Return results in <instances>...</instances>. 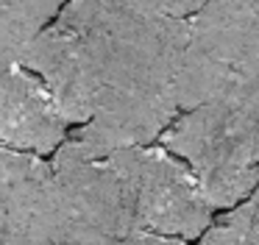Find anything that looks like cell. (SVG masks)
<instances>
[{
  "label": "cell",
  "mask_w": 259,
  "mask_h": 245,
  "mask_svg": "<svg viewBox=\"0 0 259 245\" xmlns=\"http://www.w3.org/2000/svg\"><path fill=\"white\" fill-rule=\"evenodd\" d=\"M159 142L192 167L214 209L231 212L259 187V78L181 111Z\"/></svg>",
  "instance_id": "obj_2"
},
{
  "label": "cell",
  "mask_w": 259,
  "mask_h": 245,
  "mask_svg": "<svg viewBox=\"0 0 259 245\" xmlns=\"http://www.w3.org/2000/svg\"><path fill=\"white\" fill-rule=\"evenodd\" d=\"M70 137V123L53 95L31 70H0V148L53 156Z\"/></svg>",
  "instance_id": "obj_6"
},
{
  "label": "cell",
  "mask_w": 259,
  "mask_h": 245,
  "mask_svg": "<svg viewBox=\"0 0 259 245\" xmlns=\"http://www.w3.org/2000/svg\"><path fill=\"white\" fill-rule=\"evenodd\" d=\"M70 0H0V70L20 64L36 36Z\"/></svg>",
  "instance_id": "obj_7"
},
{
  "label": "cell",
  "mask_w": 259,
  "mask_h": 245,
  "mask_svg": "<svg viewBox=\"0 0 259 245\" xmlns=\"http://www.w3.org/2000/svg\"><path fill=\"white\" fill-rule=\"evenodd\" d=\"M125 6H134L140 11H151L159 17H170V20H190L201 9H206L212 0H120Z\"/></svg>",
  "instance_id": "obj_9"
},
{
  "label": "cell",
  "mask_w": 259,
  "mask_h": 245,
  "mask_svg": "<svg viewBox=\"0 0 259 245\" xmlns=\"http://www.w3.org/2000/svg\"><path fill=\"white\" fill-rule=\"evenodd\" d=\"M51 165L62 203V245H112L140 234L134 187L109 156L92 159L64 142Z\"/></svg>",
  "instance_id": "obj_4"
},
{
  "label": "cell",
  "mask_w": 259,
  "mask_h": 245,
  "mask_svg": "<svg viewBox=\"0 0 259 245\" xmlns=\"http://www.w3.org/2000/svg\"><path fill=\"white\" fill-rule=\"evenodd\" d=\"M259 78V0H212L187 20L176 84L181 111L237 92Z\"/></svg>",
  "instance_id": "obj_3"
},
{
  "label": "cell",
  "mask_w": 259,
  "mask_h": 245,
  "mask_svg": "<svg viewBox=\"0 0 259 245\" xmlns=\"http://www.w3.org/2000/svg\"><path fill=\"white\" fill-rule=\"evenodd\" d=\"M198 245H259V237L251 226V215L242 200L231 212H220L206 234L198 239Z\"/></svg>",
  "instance_id": "obj_8"
},
{
  "label": "cell",
  "mask_w": 259,
  "mask_h": 245,
  "mask_svg": "<svg viewBox=\"0 0 259 245\" xmlns=\"http://www.w3.org/2000/svg\"><path fill=\"white\" fill-rule=\"evenodd\" d=\"M109 159L125 173L134 187L140 234L192 242L201 239L218 220V209L209 203L192 167L170 153L162 142L114 150Z\"/></svg>",
  "instance_id": "obj_5"
},
{
  "label": "cell",
  "mask_w": 259,
  "mask_h": 245,
  "mask_svg": "<svg viewBox=\"0 0 259 245\" xmlns=\"http://www.w3.org/2000/svg\"><path fill=\"white\" fill-rule=\"evenodd\" d=\"M187 20L120 0H70L31 42V70L70 123L67 142L92 159L156 145L181 114L176 84Z\"/></svg>",
  "instance_id": "obj_1"
},
{
  "label": "cell",
  "mask_w": 259,
  "mask_h": 245,
  "mask_svg": "<svg viewBox=\"0 0 259 245\" xmlns=\"http://www.w3.org/2000/svg\"><path fill=\"white\" fill-rule=\"evenodd\" d=\"M123 245H190V242L176 237H159V234H134Z\"/></svg>",
  "instance_id": "obj_10"
}]
</instances>
